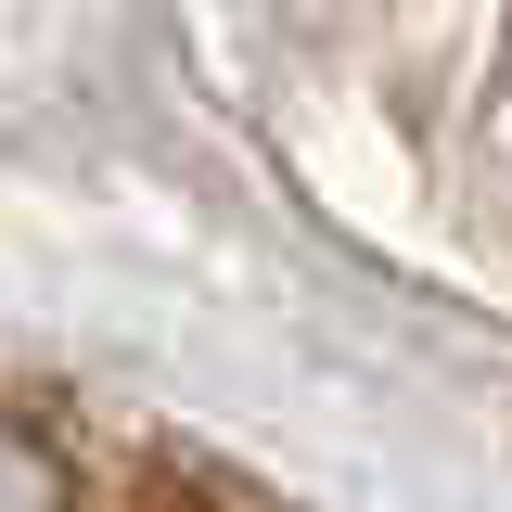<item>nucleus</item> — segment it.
Masks as SVG:
<instances>
[{"label":"nucleus","mask_w":512,"mask_h":512,"mask_svg":"<svg viewBox=\"0 0 512 512\" xmlns=\"http://www.w3.org/2000/svg\"><path fill=\"white\" fill-rule=\"evenodd\" d=\"M77 474H64V448H39L26 423H0V500H64Z\"/></svg>","instance_id":"f257e3e1"}]
</instances>
